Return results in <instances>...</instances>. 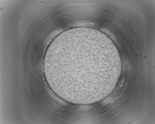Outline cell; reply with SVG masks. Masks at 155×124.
I'll use <instances>...</instances> for the list:
<instances>
[{
  "instance_id": "obj_1",
  "label": "cell",
  "mask_w": 155,
  "mask_h": 124,
  "mask_svg": "<svg viewBox=\"0 0 155 124\" xmlns=\"http://www.w3.org/2000/svg\"><path fill=\"white\" fill-rule=\"evenodd\" d=\"M45 60L60 90L78 97L87 96L104 86L115 63L108 47L87 38L61 44L46 55Z\"/></svg>"
}]
</instances>
